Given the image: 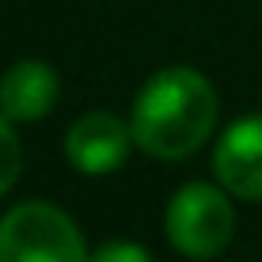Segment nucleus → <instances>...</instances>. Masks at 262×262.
Segmentation results:
<instances>
[{"label": "nucleus", "mask_w": 262, "mask_h": 262, "mask_svg": "<svg viewBox=\"0 0 262 262\" xmlns=\"http://www.w3.org/2000/svg\"><path fill=\"white\" fill-rule=\"evenodd\" d=\"M129 125L137 148L152 160H186L216 125V92L202 72L171 65L141 88Z\"/></svg>", "instance_id": "1"}, {"label": "nucleus", "mask_w": 262, "mask_h": 262, "mask_svg": "<svg viewBox=\"0 0 262 262\" xmlns=\"http://www.w3.org/2000/svg\"><path fill=\"white\" fill-rule=\"evenodd\" d=\"M0 262H88V243L65 209L19 202L0 216Z\"/></svg>", "instance_id": "2"}, {"label": "nucleus", "mask_w": 262, "mask_h": 262, "mask_svg": "<svg viewBox=\"0 0 262 262\" xmlns=\"http://www.w3.org/2000/svg\"><path fill=\"white\" fill-rule=\"evenodd\" d=\"M164 232L171 247L183 258H216L232 243L236 232V213H232L228 190L209 183H186L183 190L167 202Z\"/></svg>", "instance_id": "3"}, {"label": "nucleus", "mask_w": 262, "mask_h": 262, "mask_svg": "<svg viewBox=\"0 0 262 262\" xmlns=\"http://www.w3.org/2000/svg\"><path fill=\"white\" fill-rule=\"evenodd\" d=\"M216 183L243 202H262V114H243L224 129L213 152Z\"/></svg>", "instance_id": "4"}, {"label": "nucleus", "mask_w": 262, "mask_h": 262, "mask_svg": "<svg viewBox=\"0 0 262 262\" xmlns=\"http://www.w3.org/2000/svg\"><path fill=\"white\" fill-rule=\"evenodd\" d=\"M129 144H137L129 122L103 114V111H92L65 133V156L84 175H111V171H118L125 164Z\"/></svg>", "instance_id": "5"}, {"label": "nucleus", "mask_w": 262, "mask_h": 262, "mask_svg": "<svg viewBox=\"0 0 262 262\" xmlns=\"http://www.w3.org/2000/svg\"><path fill=\"white\" fill-rule=\"evenodd\" d=\"M61 80L46 61H15L0 76V111L12 122H38L53 111Z\"/></svg>", "instance_id": "6"}, {"label": "nucleus", "mask_w": 262, "mask_h": 262, "mask_svg": "<svg viewBox=\"0 0 262 262\" xmlns=\"http://www.w3.org/2000/svg\"><path fill=\"white\" fill-rule=\"evenodd\" d=\"M23 171V144H19V133H15L12 118L0 111V198L15 186Z\"/></svg>", "instance_id": "7"}, {"label": "nucleus", "mask_w": 262, "mask_h": 262, "mask_svg": "<svg viewBox=\"0 0 262 262\" xmlns=\"http://www.w3.org/2000/svg\"><path fill=\"white\" fill-rule=\"evenodd\" d=\"M88 262H152V255L141 247V243H129V239H111L103 247H95Z\"/></svg>", "instance_id": "8"}]
</instances>
